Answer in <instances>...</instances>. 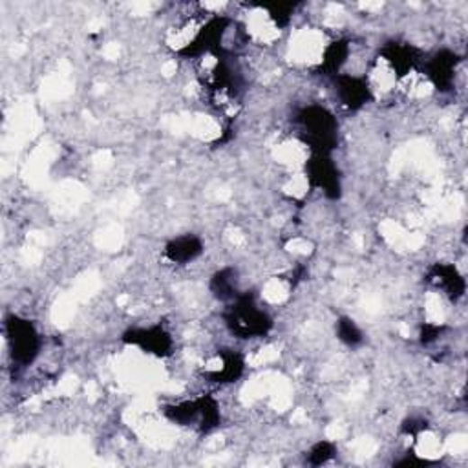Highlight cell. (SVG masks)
Segmentation results:
<instances>
[{
  "label": "cell",
  "instance_id": "1",
  "mask_svg": "<svg viewBox=\"0 0 468 468\" xmlns=\"http://www.w3.org/2000/svg\"><path fill=\"white\" fill-rule=\"evenodd\" d=\"M229 310L225 313V324L232 335L238 338H256L266 337L273 328V319L269 313L256 304V299L249 292L240 295L229 302Z\"/></svg>",
  "mask_w": 468,
  "mask_h": 468
},
{
  "label": "cell",
  "instance_id": "2",
  "mask_svg": "<svg viewBox=\"0 0 468 468\" xmlns=\"http://www.w3.org/2000/svg\"><path fill=\"white\" fill-rule=\"evenodd\" d=\"M297 123L313 154H331L337 148L338 123L328 108L306 106L299 112Z\"/></svg>",
  "mask_w": 468,
  "mask_h": 468
},
{
  "label": "cell",
  "instance_id": "3",
  "mask_svg": "<svg viewBox=\"0 0 468 468\" xmlns=\"http://www.w3.org/2000/svg\"><path fill=\"white\" fill-rule=\"evenodd\" d=\"M165 416L176 425L211 432L220 425V406L211 395H202L193 400H182L178 404L166 406Z\"/></svg>",
  "mask_w": 468,
  "mask_h": 468
},
{
  "label": "cell",
  "instance_id": "4",
  "mask_svg": "<svg viewBox=\"0 0 468 468\" xmlns=\"http://www.w3.org/2000/svg\"><path fill=\"white\" fill-rule=\"evenodd\" d=\"M6 340L12 349V357L15 363L28 366L32 364L40 349V337L35 326L21 319L17 315H12L6 319Z\"/></svg>",
  "mask_w": 468,
  "mask_h": 468
},
{
  "label": "cell",
  "instance_id": "5",
  "mask_svg": "<svg viewBox=\"0 0 468 468\" xmlns=\"http://www.w3.org/2000/svg\"><path fill=\"white\" fill-rule=\"evenodd\" d=\"M306 182L310 187L320 189L331 200L340 196V174L331 154H311L306 163Z\"/></svg>",
  "mask_w": 468,
  "mask_h": 468
},
{
  "label": "cell",
  "instance_id": "6",
  "mask_svg": "<svg viewBox=\"0 0 468 468\" xmlns=\"http://www.w3.org/2000/svg\"><path fill=\"white\" fill-rule=\"evenodd\" d=\"M123 340L130 346L143 349L148 356L166 357L172 351V337L163 326H150V328H134L123 335Z\"/></svg>",
  "mask_w": 468,
  "mask_h": 468
},
{
  "label": "cell",
  "instance_id": "7",
  "mask_svg": "<svg viewBox=\"0 0 468 468\" xmlns=\"http://www.w3.org/2000/svg\"><path fill=\"white\" fill-rule=\"evenodd\" d=\"M335 92L340 104L351 112L361 110L374 97L372 85L364 77H357L351 74L335 76Z\"/></svg>",
  "mask_w": 468,
  "mask_h": 468
},
{
  "label": "cell",
  "instance_id": "8",
  "mask_svg": "<svg viewBox=\"0 0 468 468\" xmlns=\"http://www.w3.org/2000/svg\"><path fill=\"white\" fill-rule=\"evenodd\" d=\"M457 65H459V58L455 53L448 50H441L427 63V76L439 92H448L455 83Z\"/></svg>",
  "mask_w": 468,
  "mask_h": 468
},
{
  "label": "cell",
  "instance_id": "9",
  "mask_svg": "<svg viewBox=\"0 0 468 468\" xmlns=\"http://www.w3.org/2000/svg\"><path fill=\"white\" fill-rule=\"evenodd\" d=\"M203 253V244L198 237H193V234H184V237H178L170 240L165 246V256L178 266H187L191 262H194L198 256H202Z\"/></svg>",
  "mask_w": 468,
  "mask_h": 468
},
{
  "label": "cell",
  "instance_id": "10",
  "mask_svg": "<svg viewBox=\"0 0 468 468\" xmlns=\"http://www.w3.org/2000/svg\"><path fill=\"white\" fill-rule=\"evenodd\" d=\"M246 370V361L240 354L232 349H221L218 354V364L209 372L212 382H234L242 377Z\"/></svg>",
  "mask_w": 468,
  "mask_h": 468
},
{
  "label": "cell",
  "instance_id": "11",
  "mask_svg": "<svg viewBox=\"0 0 468 468\" xmlns=\"http://www.w3.org/2000/svg\"><path fill=\"white\" fill-rule=\"evenodd\" d=\"M430 280L443 289L452 301H457L464 295V278L459 274L455 266L450 264H439L432 269Z\"/></svg>",
  "mask_w": 468,
  "mask_h": 468
},
{
  "label": "cell",
  "instance_id": "12",
  "mask_svg": "<svg viewBox=\"0 0 468 468\" xmlns=\"http://www.w3.org/2000/svg\"><path fill=\"white\" fill-rule=\"evenodd\" d=\"M211 289L214 297L223 302H232L240 295L238 285H237V273L232 269H221L218 271L211 280Z\"/></svg>",
  "mask_w": 468,
  "mask_h": 468
},
{
  "label": "cell",
  "instance_id": "13",
  "mask_svg": "<svg viewBox=\"0 0 468 468\" xmlns=\"http://www.w3.org/2000/svg\"><path fill=\"white\" fill-rule=\"evenodd\" d=\"M349 55V44L346 40H335L331 42L322 55V70L328 76H338L340 68L346 65Z\"/></svg>",
  "mask_w": 468,
  "mask_h": 468
},
{
  "label": "cell",
  "instance_id": "14",
  "mask_svg": "<svg viewBox=\"0 0 468 468\" xmlns=\"http://www.w3.org/2000/svg\"><path fill=\"white\" fill-rule=\"evenodd\" d=\"M337 337L346 344V346H359L363 342V331L356 324V320H351L349 317H342L337 322Z\"/></svg>",
  "mask_w": 468,
  "mask_h": 468
},
{
  "label": "cell",
  "instance_id": "15",
  "mask_svg": "<svg viewBox=\"0 0 468 468\" xmlns=\"http://www.w3.org/2000/svg\"><path fill=\"white\" fill-rule=\"evenodd\" d=\"M335 457V445L329 441H319L308 452V463L313 466H320L329 463Z\"/></svg>",
  "mask_w": 468,
  "mask_h": 468
}]
</instances>
